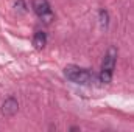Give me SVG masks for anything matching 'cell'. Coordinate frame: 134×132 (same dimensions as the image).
Here are the masks:
<instances>
[{
  "mask_svg": "<svg viewBox=\"0 0 134 132\" xmlns=\"http://www.w3.org/2000/svg\"><path fill=\"white\" fill-rule=\"evenodd\" d=\"M64 75L69 81L80 84V86H91L95 82V75L91 70L78 65H67L64 68Z\"/></svg>",
  "mask_w": 134,
  "mask_h": 132,
  "instance_id": "6da1fadb",
  "label": "cell"
},
{
  "mask_svg": "<svg viewBox=\"0 0 134 132\" xmlns=\"http://www.w3.org/2000/svg\"><path fill=\"white\" fill-rule=\"evenodd\" d=\"M115 61H117V48L115 47H109L103 61H101V68H100V82L103 84H109L112 81V75H114V68H115Z\"/></svg>",
  "mask_w": 134,
  "mask_h": 132,
  "instance_id": "7a4b0ae2",
  "label": "cell"
},
{
  "mask_svg": "<svg viewBox=\"0 0 134 132\" xmlns=\"http://www.w3.org/2000/svg\"><path fill=\"white\" fill-rule=\"evenodd\" d=\"M31 6H33L34 14H36L41 20H44L45 23H50V22L53 20V11H52L50 3H48L47 0H33Z\"/></svg>",
  "mask_w": 134,
  "mask_h": 132,
  "instance_id": "3957f363",
  "label": "cell"
},
{
  "mask_svg": "<svg viewBox=\"0 0 134 132\" xmlns=\"http://www.w3.org/2000/svg\"><path fill=\"white\" fill-rule=\"evenodd\" d=\"M17 110H19V103L14 98L5 99V103L2 104V113H3L5 117H13Z\"/></svg>",
  "mask_w": 134,
  "mask_h": 132,
  "instance_id": "277c9868",
  "label": "cell"
},
{
  "mask_svg": "<svg viewBox=\"0 0 134 132\" xmlns=\"http://www.w3.org/2000/svg\"><path fill=\"white\" fill-rule=\"evenodd\" d=\"M47 44V34L44 31H36L34 33V37H33V45L36 50H42Z\"/></svg>",
  "mask_w": 134,
  "mask_h": 132,
  "instance_id": "5b68a950",
  "label": "cell"
},
{
  "mask_svg": "<svg viewBox=\"0 0 134 132\" xmlns=\"http://www.w3.org/2000/svg\"><path fill=\"white\" fill-rule=\"evenodd\" d=\"M100 23H101V28H108L109 16H108V11H104V9H101L100 11Z\"/></svg>",
  "mask_w": 134,
  "mask_h": 132,
  "instance_id": "8992f818",
  "label": "cell"
}]
</instances>
